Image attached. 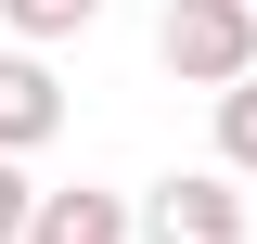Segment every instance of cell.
Masks as SVG:
<instances>
[{"label": "cell", "instance_id": "2", "mask_svg": "<svg viewBox=\"0 0 257 244\" xmlns=\"http://www.w3.org/2000/svg\"><path fill=\"white\" fill-rule=\"evenodd\" d=\"M142 244H244V193L231 167H180V180L142 193Z\"/></svg>", "mask_w": 257, "mask_h": 244}, {"label": "cell", "instance_id": "4", "mask_svg": "<svg viewBox=\"0 0 257 244\" xmlns=\"http://www.w3.org/2000/svg\"><path fill=\"white\" fill-rule=\"evenodd\" d=\"M26 244H142V206H128V193H103V180L39 193V206H26Z\"/></svg>", "mask_w": 257, "mask_h": 244}, {"label": "cell", "instance_id": "6", "mask_svg": "<svg viewBox=\"0 0 257 244\" xmlns=\"http://www.w3.org/2000/svg\"><path fill=\"white\" fill-rule=\"evenodd\" d=\"M0 26L52 52V39H77V26H103V0H0Z\"/></svg>", "mask_w": 257, "mask_h": 244}, {"label": "cell", "instance_id": "5", "mask_svg": "<svg viewBox=\"0 0 257 244\" xmlns=\"http://www.w3.org/2000/svg\"><path fill=\"white\" fill-rule=\"evenodd\" d=\"M219 167H231V180H257V64L219 90Z\"/></svg>", "mask_w": 257, "mask_h": 244}, {"label": "cell", "instance_id": "1", "mask_svg": "<svg viewBox=\"0 0 257 244\" xmlns=\"http://www.w3.org/2000/svg\"><path fill=\"white\" fill-rule=\"evenodd\" d=\"M155 64L180 77V90H231V77L257 64V0H167Z\"/></svg>", "mask_w": 257, "mask_h": 244}, {"label": "cell", "instance_id": "3", "mask_svg": "<svg viewBox=\"0 0 257 244\" xmlns=\"http://www.w3.org/2000/svg\"><path fill=\"white\" fill-rule=\"evenodd\" d=\"M52 129H64V77L39 64V39H13L0 52V154H39Z\"/></svg>", "mask_w": 257, "mask_h": 244}, {"label": "cell", "instance_id": "7", "mask_svg": "<svg viewBox=\"0 0 257 244\" xmlns=\"http://www.w3.org/2000/svg\"><path fill=\"white\" fill-rule=\"evenodd\" d=\"M26 206H39V180H26V154H0V244H26Z\"/></svg>", "mask_w": 257, "mask_h": 244}]
</instances>
